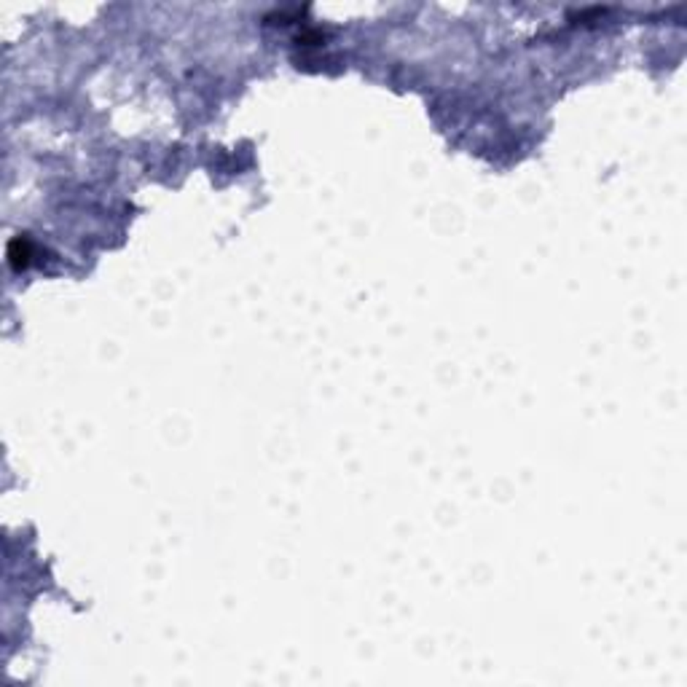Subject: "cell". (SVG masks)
I'll return each instance as SVG.
<instances>
[{"mask_svg": "<svg viewBox=\"0 0 687 687\" xmlns=\"http://www.w3.org/2000/svg\"><path fill=\"white\" fill-rule=\"evenodd\" d=\"M32 258V244H30L28 237H16L14 242L8 244V261L14 269H25Z\"/></svg>", "mask_w": 687, "mask_h": 687, "instance_id": "6da1fadb", "label": "cell"}]
</instances>
